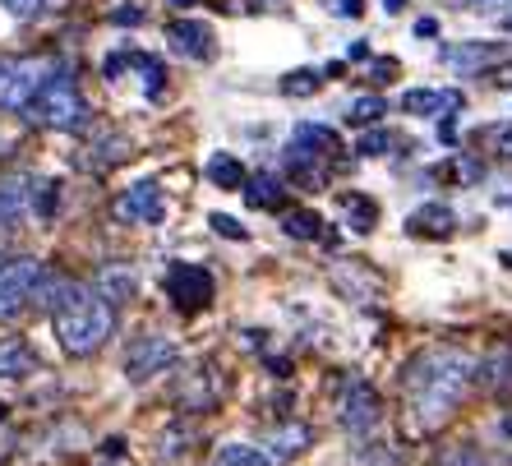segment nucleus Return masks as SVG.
Wrapping results in <instances>:
<instances>
[{
  "label": "nucleus",
  "instance_id": "f3484780",
  "mask_svg": "<svg viewBox=\"0 0 512 466\" xmlns=\"http://www.w3.org/2000/svg\"><path fill=\"white\" fill-rule=\"evenodd\" d=\"M503 47H494V42H466V47H443V60L448 65H457V70H480V65H489V60H499Z\"/></svg>",
  "mask_w": 512,
  "mask_h": 466
},
{
  "label": "nucleus",
  "instance_id": "72a5a7b5",
  "mask_svg": "<svg viewBox=\"0 0 512 466\" xmlns=\"http://www.w3.org/2000/svg\"><path fill=\"white\" fill-rule=\"evenodd\" d=\"M503 430H508V434H512V420H503Z\"/></svg>",
  "mask_w": 512,
  "mask_h": 466
},
{
  "label": "nucleus",
  "instance_id": "f704fd0d",
  "mask_svg": "<svg viewBox=\"0 0 512 466\" xmlns=\"http://www.w3.org/2000/svg\"><path fill=\"white\" fill-rule=\"evenodd\" d=\"M503 263H508V268H512V254H503Z\"/></svg>",
  "mask_w": 512,
  "mask_h": 466
},
{
  "label": "nucleus",
  "instance_id": "6e6552de",
  "mask_svg": "<svg viewBox=\"0 0 512 466\" xmlns=\"http://www.w3.org/2000/svg\"><path fill=\"white\" fill-rule=\"evenodd\" d=\"M167 296L180 314H199L213 300V273H203L199 263H176L167 273Z\"/></svg>",
  "mask_w": 512,
  "mask_h": 466
},
{
  "label": "nucleus",
  "instance_id": "39448f33",
  "mask_svg": "<svg viewBox=\"0 0 512 466\" xmlns=\"http://www.w3.org/2000/svg\"><path fill=\"white\" fill-rule=\"evenodd\" d=\"M337 134L328 130V125H296V134H291V148H286V162H291V176L305 180L310 190H319L323 180V162L337 153Z\"/></svg>",
  "mask_w": 512,
  "mask_h": 466
},
{
  "label": "nucleus",
  "instance_id": "4be33fe9",
  "mask_svg": "<svg viewBox=\"0 0 512 466\" xmlns=\"http://www.w3.org/2000/svg\"><path fill=\"white\" fill-rule=\"evenodd\" d=\"M245 199L254 208H282V185L273 176H259V180H245Z\"/></svg>",
  "mask_w": 512,
  "mask_h": 466
},
{
  "label": "nucleus",
  "instance_id": "2eb2a0df",
  "mask_svg": "<svg viewBox=\"0 0 512 466\" xmlns=\"http://www.w3.org/2000/svg\"><path fill=\"white\" fill-rule=\"evenodd\" d=\"M310 439H314L310 425H296V420H291V425L268 434V457H273V462H291V457H300L310 448Z\"/></svg>",
  "mask_w": 512,
  "mask_h": 466
},
{
  "label": "nucleus",
  "instance_id": "473e14b6",
  "mask_svg": "<svg viewBox=\"0 0 512 466\" xmlns=\"http://www.w3.org/2000/svg\"><path fill=\"white\" fill-rule=\"evenodd\" d=\"M466 5H471V10H485V5H494V0H466Z\"/></svg>",
  "mask_w": 512,
  "mask_h": 466
},
{
  "label": "nucleus",
  "instance_id": "f03ea898",
  "mask_svg": "<svg viewBox=\"0 0 512 466\" xmlns=\"http://www.w3.org/2000/svg\"><path fill=\"white\" fill-rule=\"evenodd\" d=\"M51 323H56L60 347L70 356H93L111 333H116V305L79 282H56L51 287Z\"/></svg>",
  "mask_w": 512,
  "mask_h": 466
},
{
  "label": "nucleus",
  "instance_id": "423d86ee",
  "mask_svg": "<svg viewBox=\"0 0 512 466\" xmlns=\"http://www.w3.org/2000/svg\"><path fill=\"white\" fill-rule=\"evenodd\" d=\"M51 60L37 56H0V111H28L37 88L51 79Z\"/></svg>",
  "mask_w": 512,
  "mask_h": 466
},
{
  "label": "nucleus",
  "instance_id": "c85d7f7f",
  "mask_svg": "<svg viewBox=\"0 0 512 466\" xmlns=\"http://www.w3.org/2000/svg\"><path fill=\"white\" fill-rule=\"evenodd\" d=\"M213 227L222 231V236H236V240H245V227H236V217H222V213H213Z\"/></svg>",
  "mask_w": 512,
  "mask_h": 466
},
{
  "label": "nucleus",
  "instance_id": "5701e85b",
  "mask_svg": "<svg viewBox=\"0 0 512 466\" xmlns=\"http://www.w3.org/2000/svg\"><path fill=\"white\" fill-rule=\"evenodd\" d=\"M383 97H356V102H351V111H346V120H351V125H374V120L383 116Z\"/></svg>",
  "mask_w": 512,
  "mask_h": 466
},
{
  "label": "nucleus",
  "instance_id": "2f4dec72",
  "mask_svg": "<svg viewBox=\"0 0 512 466\" xmlns=\"http://www.w3.org/2000/svg\"><path fill=\"white\" fill-rule=\"evenodd\" d=\"M383 10H388V14H397V10H402V0H383Z\"/></svg>",
  "mask_w": 512,
  "mask_h": 466
},
{
  "label": "nucleus",
  "instance_id": "6ab92c4d",
  "mask_svg": "<svg viewBox=\"0 0 512 466\" xmlns=\"http://www.w3.org/2000/svg\"><path fill=\"white\" fill-rule=\"evenodd\" d=\"M97 296L107 300V305L130 300L134 296V273L130 268H102V277H97Z\"/></svg>",
  "mask_w": 512,
  "mask_h": 466
},
{
  "label": "nucleus",
  "instance_id": "20e7f679",
  "mask_svg": "<svg viewBox=\"0 0 512 466\" xmlns=\"http://www.w3.org/2000/svg\"><path fill=\"white\" fill-rule=\"evenodd\" d=\"M51 273H47V263H37V259H10L5 268H0V323H10L19 319L24 310H33L37 300H47L51 296Z\"/></svg>",
  "mask_w": 512,
  "mask_h": 466
},
{
  "label": "nucleus",
  "instance_id": "7c9ffc66",
  "mask_svg": "<svg viewBox=\"0 0 512 466\" xmlns=\"http://www.w3.org/2000/svg\"><path fill=\"white\" fill-rule=\"evenodd\" d=\"M416 33H420V37H434V33H439V24H434V19H420Z\"/></svg>",
  "mask_w": 512,
  "mask_h": 466
},
{
  "label": "nucleus",
  "instance_id": "9d476101",
  "mask_svg": "<svg viewBox=\"0 0 512 466\" xmlns=\"http://www.w3.org/2000/svg\"><path fill=\"white\" fill-rule=\"evenodd\" d=\"M379 420H383L379 393H374L365 379H351V383H346V393H342V425L351 434H370Z\"/></svg>",
  "mask_w": 512,
  "mask_h": 466
},
{
  "label": "nucleus",
  "instance_id": "a211bd4d",
  "mask_svg": "<svg viewBox=\"0 0 512 466\" xmlns=\"http://www.w3.org/2000/svg\"><path fill=\"white\" fill-rule=\"evenodd\" d=\"M208 466H273V457L263 448H250V443H222Z\"/></svg>",
  "mask_w": 512,
  "mask_h": 466
},
{
  "label": "nucleus",
  "instance_id": "9b49d317",
  "mask_svg": "<svg viewBox=\"0 0 512 466\" xmlns=\"http://www.w3.org/2000/svg\"><path fill=\"white\" fill-rule=\"evenodd\" d=\"M457 107H462L457 88H411L402 97V111H411V116H453Z\"/></svg>",
  "mask_w": 512,
  "mask_h": 466
},
{
  "label": "nucleus",
  "instance_id": "bb28decb",
  "mask_svg": "<svg viewBox=\"0 0 512 466\" xmlns=\"http://www.w3.org/2000/svg\"><path fill=\"white\" fill-rule=\"evenodd\" d=\"M388 144H393V134L374 130V134H365V139H360V153H365V157H383V153H388Z\"/></svg>",
  "mask_w": 512,
  "mask_h": 466
},
{
  "label": "nucleus",
  "instance_id": "b1692460",
  "mask_svg": "<svg viewBox=\"0 0 512 466\" xmlns=\"http://www.w3.org/2000/svg\"><path fill=\"white\" fill-rule=\"evenodd\" d=\"M319 222H323L319 213H291V217H286V231H291V236H300V240H314L323 231Z\"/></svg>",
  "mask_w": 512,
  "mask_h": 466
},
{
  "label": "nucleus",
  "instance_id": "0eeeda50",
  "mask_svg": "<svg viewBox=\"0 0 512 466\" xmlns=\"http://www.w3.org/2000/svg\"><path fill=\"white\" fill-rule=\"evenodd\" d=\"M180 360V347L171 342V337L162 333H143L130 342V351H125V374H130V383H148L153 374L171 370Z\"/></svg>",
  "mask_w": 512,
  "mask_h": 466
},
{
  "label": "nucleus",
  "instance_id": "412c9836",
  "mask_svg": "<svg viewBox=\"0 0 512 466\" xmlns=\"http://www.w3.org/2000/svg\"><path fill=\"white\" fill-rule=\"evenodd\" d=\"M0 10L14 14L19 24H33V19H47L51 10H60V0H0Z\"/></svg>",
  "mask_w": 512,
  "mask_h": 466
},
{
  "label": "nucleus",
  "instance_id": "4468645a",
  "mask_svg": "<svg viewBox=\"0 0 512 466\" xmlns=\"http://www.w3.org/2000/svg\"><path fill=\"white\" fill-rule=\"evenodd\" d=\"M480 383H485L489 393H499V397H508L512 393V342H503V347H494L485 356V365H480Z\"/></svg>",
  "mask_w": 512,
  "mask_h": 466
},
{
  "label": "nucleus",
  "instance_id": "a878e982",
  "mask_svg": "<svg viewBox=\"0 0 512 466\" xmlns=\"http://www.w3.org/2000/svg\"><path fill=\"white\" fill-rule=\"evenodd\" d=\"M314 88H319V74L314 70H296L282 79V93H291V97H305V93H314Z\"/></svg>",
  "mask_w": 512,
  "mask_h": 466
},
{
  "label": "nucleus",
  "instance_id": "f8f14e48",
  "mask_svg": "<svg viewBox=\"0 0 512 466\" xmlns=\"http://www.w3.org/2000/svg\"><path fill=\"white\" fill-rule=\"evenodd\" d=\"M167 37H171V51H180V56H190V60H208V56H213V28H208V24L180 19V24L167 28Z\"/></svg>",
  "mask_w": 512,
  "mask_h": 466
},
{
  "label": "nucleus",
  "instance_id": "7ed1b4c3",
  "mask_svg": "<svg viewBox=\"0 0 512 466\" xmlns=\"http://www.w3.org/2000/svg\"><path fill=\"white\" fill-rule=\"evenodd\" d=\"M88 97H84V88H79V79L74 74H65V70H56L47 79V84L37 88V97L28 102V120H37L42 130H65V134H74V130H84L88 125Z\"/></svg>",
  "mask_w": 512,
  "mask_h": 466
},
{
  "label": "nucleus",
  "instance_id": "dca6fc26",
  "mask_svg": "<svg viewBox=\"0 0 512 466\" xmlns=\"http://www.w3.org/2000/svg\"><path fill=\"white\" fill-rule=\"evenodd\" d=\"M37 370V356L19 337H0V379H24Z\"/></svg>",
  "mask_w": 512,
  "mask_h": 466
},
{
  "label": "nucleus",
  "instance_id": "f257e3e1",
  "mask_svg": "<svg viewBox=\"0 0 512 466\" xmlns=\"http://www.w3.org/2000/svg\"><path fill=\"white\" fill-rule=\"evenodd\" d=\"M476 379V360L462 347H425L402 374L406 411L420 430H434L462 407L466 388Z\"/></svg>",
  "mask_w": 512,
  "mask_h": 466
},
{
  "label": "nucleus",
  "instance_id": "1a4fd4ad",
  "mask_svg": "<svg viewBox=\"0 0 512 466\" xmlns=\"http://www.w3.org/2000/svg\"><path fill=\"white\" fill-rule=\"evenodd\" d=\"M116 217L130 222V227H157L167 217V199H162V185L157 180H139L125 194H116Z\"/></svg>",
  "mask_w": 512,
  "mask_h": 466
},
{
  "label": "nucleus",
  "instance_id": "cd10ccee",
  "mask_svg": "<svg viewBox=\"0 0 512 466\" xmlns=\"http://www.w3.org/2000/svg\"><path fill=\"white\" fill-rule=\"evenodd\" d=\"M485 139H489V144H494V148H499L503 157H512V125H489V130H485Z\"/></svg>",
  "mask_w": 512,
  "mask_h": 466
},
{
  "label": "nucleus",
  "instance_id": "ddd939ff",
  "mask_svg": "<svg viewBox=\"0 0 512 466\" xmlns=\"http://www.w3.org/2000/svg\"><path fill=\"white\" fill-rule=\"evenodd\" d=\"M453 208L448 204H425V208H416V213L406 217V231L411 236H429V240H443V236H453Z\"/></svg>",
  "mask_w": 512,
  "mask_h": 466
},
{
  "label": "nucleus",
  "instance_id": "393cba45",
  "mask_svg": "<svg viewBox=\"0 0 512 466\" xmlns=\"http://www.w3.org/2000/svg\"><path fill=\"white\" fill-rule=\"evenodd\" d=\"M346 213L356 217V231H370V227H374V217H379V208H374L370 199H360V194H351V199H346Z\"/></svg>",
  "mask_w": 512,
  "mask_h": 466
},
{
  "label": "nucleus",
  "instance_id": "c756f323",
  "mask_svg": "<svg viewBox=\"0 0 512 466\" xmlns=\"http://www.w3.org/2000/svg\"><path fill=\"white\" fill-rule=\"evenodd\" d=\"M333 10H337V14H351V19H356V14H360V0H333Z\"/></svg>",
  "mask_w": 512,
  "mask_h": 466
},
{
  "label": "nucleus",
  "instance_id": "c9c22d12",
  "mask_svg": "<svg viewBox=\"0 0 512 466\" xmlns=\"http://www.w3.org/2000/svg\"><path fill=\"white\" fill-rule=\"evenodd\" d=\"M176 5H194V0H176Z\"/></svg>",
  "mask_w": 512,
  "mask_h": 466
},
{
  "label": "nucleus",
  "instance_id": "aec40b11",
  "mask_svg": "<svg viewBox=\"0 0 512 466\" xmlns=\"http://www.w3.org/2000/svg\"><path fill=\"white\" fill-rule=\"evenodd\" d=\"M208 180L222 185V190H245V167L231 153H217V157H208Z\"/></svg>",
  "mask_w": 512,
  "mask_h": 466
}]
</instances>
